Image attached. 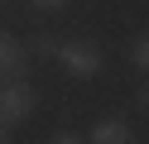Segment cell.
<instances>
[{
    "instance_id": "5",
    "label": "cell",
    "mask_w": 149,
    "mask_h": 144,
    "mask_svg": "<svg viewBox=\"0 0 149 144\" xmlns=\"http://www.w3.org/2000/svg\"><path fill=\"white\" fill-rule=\"evenodd\" d=\"M130 63H135L139 72H149V34H139L135 43H130Z\"/></svg>"
},
{
    "instance_id": "6",
    "label": "cell",
    "mask_w": 149,
    "mask_h": 144,
    "mask_svg": "<svg viewBox=\"0 0 149 144\" xmlns=\"http://www.w3.org/2000/svg\"><path fill=\"white\" fill-rule=\"evenodd\" d=\"M29 48H34V58H58V53H63V43H58L53 34H39Z\"/></svg>"
},
{
    "instance_id": "8",
    "label": "cell",
    "mask_w": 149,
    "mask_h": 144,
    "mask_svg": "<svg viewBox=\"0 0 149 144\" xmlns=\"http://www.w3.org/2000/svg\"><path fill=\"white\" fill-rule=\"evenodd\" d=\"M48 144H87V139H82V134H72V130H63V134H53Z\"/></svg>"
},
{
    "instance_id": "1",
    "label": "cell",
    "mask_w": 149,
    "mask_h": 144,
    "mask_svg": "<svg viewBox=\"0 0 149 144\" xmlns=\"http://www.w3.org/2000/svg\"><path fill=\"white\" fill-rule=\"evenodd\" d=\"M58 67H63L68 77H77V82H91L106 63H101V48L91 43V38H68L63 53H58Z\"/></svg>"
},
{
    "instance_id": "3",
    "label": "cell",
    "mask_w": 149,
    "mask_h": 144,
    "mask_svg": "<svg viewBox=\"0 0 149 144\" xmlns=\"http://www.w3.org/2000/svg\"><path fill=\"white\" fill-rule=\"evenodd\" d=\"M29 58H34V48H24L15 34L0 38V72H5V82H24L29 77Z\"/></svg>"
},
{
    "instance_id": "4",
    "label": "cell",
    "mask_w": 149,
    "mask_h": 144,
    "mask_svg": "<svg viewBox=\"0 0 149 144\" xmlns=\"http://www.w3.org/2000/svg\"><path fill=\"white\" fill-rule=\"evenodd\" d=\"M87 144H130V125L120 120V115H101V120L91 125Z\"/></svg>"
},
{
    "instance_id": "9",
    "label": "cell",
    "mask_w": 149,
    "mask_h": 144,
    "mask_svg": "<svg viewBox=\"0 0 149 144\" xmlns=\"http://www.w3.org/2000/svg\"><path fill=\"white\" fill-rule=\"evenodd\" d=\"M139 106H144V111H149V82L139 86Z\"/></svg>"
},
{
    "instance_id": "7",
    "label": "cell",
    "mask_w": 149,
    "mask_h": 144,
    "mask_svg": "<svg viewBox=\"0 0 149 144\" xmlns=\"http://www.w3.org/2000/svg\"><path fill=\"white\" fill-rule=\"evenodd\" d=\"M29 5H34V10H43V15H58V10H68L72 0H29Z\"/></svg>"
},
{
    "instance_id": "2",
    "label": "cell",
    "mask_w": 149,
    "mask_h": 144,
    "mask_svg": "<svg viewBox=\"0 0 149 144\" xmlns=\"http://www.w3.org/2000/svg\"><path fill=\"white\" fill-rule=\"evenodd\" d=\"M34 111H39V91L29 82H5V91H0V120H5V130L29 120Z\"/></svg>"
}]
</instances>
